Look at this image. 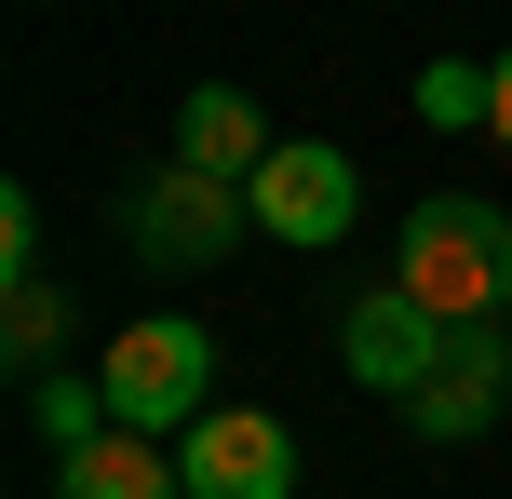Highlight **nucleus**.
Listing matches in <instances>:
<instances>
[{
	"label": "nucleus",
	"mask_w": 512,
	"mask_h": 499,
	"mask_svg": "<svg viewBox=\"0 0 512 499\" xmlns=\"http://www.w3.org/2000/svg\"><path fill=\"white\" fill-rule=\"evenodd\" d=\"M445 338H459V324H432L418 311L405 284H378V297H351V324H337V365L364 378V392H432V365H445Z\"/></svg>",
	"instance_id": "6"
},
{
	"label": "nucleus",
	"mask_w": 512,
	"mask_h": 499,
	"mask_svg": "<svg viewBox=\"0 0 512 499\" xmlns=\"http://www.w3.org/2000/svg\"><path fill=\"white\" fill-rule=\"evenodd\" d=\"M0 270H14V284L41 270V203H27V189H0Z\"/></svg>",
	"instance_id": "13"
},
{
	"label": "nucleus",
	"mask_w": 512,
	"mask_h": 499,
	"mask_svg": "<svg viewBox=\"0 0 512 499\" xmlns=\"http://www.w3.org/2000/svg\"><path fill=\"white\" fill-rule=\"evenodd\" d=\"M54 499H189L162 432H95L81 459H54Z\"/></svg>",
	"instance_id": "9"
},
{
	"label": "nucleus",
	"mask_w": 512,
	"mask_h": 499,
	"mask_svg": "<svg viewBox=\"0 0 512 499\" xmlns=\"http://www.w3.org/2000/svg\"><path fill=\"white\" fill-rule=\"evenodd\" d=\"M54 338H68V311H54V284L27 270V284H14V365H27V378H54Z\"/></svg>",
	"instance_id": "12"
},
{
	"label": "nucleus",
	"mask_w": 512,
	"mask_h": 499,
	"mask_svg": "<svg viewBox=\"0 0 512 499\" xmlns=\"http://www.w3.org/2000/svg\"><path fill=\"white\" fill-rule=\"evenodd\" d=\"M27 419H41V446H54V459H81L95 432H122V419H108V392H95V378H68V365L27 378Z\"/></svg>",
	"instance_id": "10"
},
{
	"label": "nucleus",
	"mask_w": 512,
	"mask_h": 499,
	"mask_svg": "<svg viewBox=\"0 0 512 499\" xmlns=\"http://www.w3.org/2000/svg\"><path fill=\"white\" fill-rule=\"evenodd\" d=\"M486 108H499V68H459V54L418 68V122H486Z\"/></svg>",
	"instance_id": "11"
},
{
	"label": "nucleus",
	"mask_w": 512,
	"mask_h": 499,
	"mask_svg": "<svg viewBox=\"0 0 512 499\" xmlns=\"http://www.w3.org/2000/svg\"><path fill=\"white\" fill-rule=\"evenodd\" d=\"M95 392H108V419L122 432H162V446H189V432L216 419V338L189 311H149V324H122L108 338V365H95Z\"/></svg>",
	"instance_id": "2"
},
{
	"label": "nucleus",
	"mask_w": 512,
	"mask_h": 499,
	"mask_svg": "<svg viewBox=\"0 0 512 499\" xmlns=\"http://www.w3.org/2000/svg\"><path fill=\"white\" fill-rule=\"evenodd\" d=\"M122 230H135V257H149V270H216V257L256 230V203H243L230 176H203V162H162V176L122 203Z\"/></svg>",
	"instance_id": "3"
},
{
	"label": "nucleus",
	"mask_w": 512,
	"mask_h": 499,
	"mask_svg": "<svg viewBox=\"0 0 512 499\" xmlns=\"http://www.w3.org/2000/svg\"><path fill=\"white\" fill-rule=\"evenodd\" d=\"M283 135L256 122V95L243 81H189V108H176V162H203V176H230V189H256V162H270Z\"/></svg>",
	"instance_id": "8"
},
{
	"label": "nucleus",
	"mask_w": 512,
	"mask_h": 499,
	"mask_svg": "<svg viewBox=\"0 0 512 499\" xmlns=\"http://www.w3.org/2000/svg\"><path fill=\"white\" fill-rule=\"evenodd\" d=\"M176 473H189V499H297V432L270 405H216L176 446Z\"/></svg>",
	"instance_id": "5"
},
{
	"label": "nucleus",
	"mask_w": 512,
	"mask_h": 499,
	"mask_svg": "<svg viewBox=\"0 0 512 499\" xmlns=\"http://www.w3.org/2000/svg\"><path fill=\"white\" fill-rule=\"evenodd\" d=\"M486 135H499V149H512V54H499V108H486Z\"/></svg>",
	"instance_id": "14"
},
{
	"label": "nucleus",
	"mask_w": 512,
	"mask_h": 499,
	"mask_svg": "<svg viewBox=\"0 0 512 499\" xmlns=\"http://www.w3.org/2000/svg\"><path fill=\"white\" fill-rule=\"evenodd\" d=\"M391 284H405L432 324H499L512 311V216L472 203V189L405 203V270H391Z\"/></svg>",
	"instance_id": "1"
},
{
	"label": "nucleus",
	"mask_w": 512,
	"mask_h": 499,
	"mask_svg": "<svg viewBox=\"0 0 512 499\" xmlns=\"http://www.w3.org/2000/svg\"><path fill=\"white\" fill-rule=\"evenodd\" d=\"M499 405H512V351L486 338V324H459V338H445V365H432V392H418L405 419L432 432V446H472V432H486Z\"/></svg>",
	"instance_id": "7"
},
{
	"label": "nucleus",
	"mask_w": 512,
	"mask_h": 499,
	"mask_svg": "<svg viewBox=\"0 0 512 499\" xmlns=\"http://www.w3.org/2000/svg\"><path fill=\"white\" fill-rule=\"evenodd\" d=\"M243 203H256V230H270V243L324 257V243L364 216V176H351V149H324V135H283V149L256 162V189H243Z\"/></svg>",
	"instance_id": "4"
}]
</instances>
